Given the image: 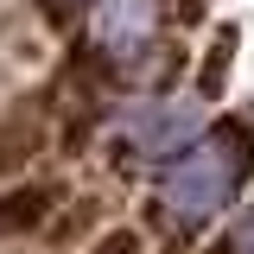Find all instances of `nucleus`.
I'll return each instance as SVG.
<instances>
[{"label":"nucleus","instance_id":"6e6552de","mask_svg":"<svg viewBox=\"0 0 254 254\" xmlns=\"http://www.w3.org/2000/svg\"><path fill=\"white\" fill-rule=\"evenodd\" d=\"M229 254H254V203L242 210V222L229 229Z\"/></svg>","mask_w":254,"mask_h":254},{"label":"nucleus","instance_id":"20e7f679","mask_svg":"<svg viewBox=\"0 0 254 254\" xmlns=\"http://www.w3.org/2000/svg\"><path fill=\"white\" fill-rule=\"evenodd\" d=\"M58 210V185H19L0 197V235H38Z\"/></svg>","mask_w":254,"mask_h":254},{"label":"nucleus","instance_id":"1a4fd4ad","mask_svg":"<svg viewBox=\"0 0 254 254\" xmlns=\"http://www.w3.org/2000/svg\"><path fill=\"white\" fill-rule=\"evenodd\" d=\"M58 6H76V0H58Z\"/></svg>","mask_w":254,"mask_h":254},{"label":"nucleus","instance_id":"f257e3e1","mask_svg":"<svg viewBox=\"0 0 254 254\" xmlns=\"http://www.w3.org/2000/svg\"><path fill=\"white\" fill-rule=\"evenodd\" d=\"M248 165H254V140H248V127H242V121L210 127L203 140H190L185 153L159 172V216H172L178 229L210 222L222 203L235 197V185L248 178Z\"/></svg>","mask_w":254,"mask_h":254},{"label":"nucleus","instance_id":"f03ea898","mask_svg":"<svg viewBox=\"0 0 254 254\" xmlns=\"http://www.w3.org/2000/svg\"><path fill=\"white\" fill-rule=\"evenodd\" d=\"M159 32V0H102L95 6V45L108 51L115 64L140 58Z\"/></svg>","mask_w":254,"mask_h":254},{"label":"nucleus","instance_id":"39448f33","mask_svg":"<svg viewBox=\"0 0 254 254\" xmlns=\"http://www.w3.org/2000/svg\"><path fill=\"white\" fill-rule=\"evenodd\" d=\"M229 58H235V26H222V32H216V45H210V58H203V76H197V89H203V95H216V89H222V70H229Z\"/></svg>","mask_w":254,"mask_h":254},{"label":"nucleus","instance_id":"423d86ee","mask_svg":"<svg viewBox=\"0 0 254 254\" xmlns=\"http://www.w3.org/2000/svg\"><path fill=\"white\" fill-rule=\"evenodd\" d=\"M26 153H32V133H26V127H0V178H6Z\"/></svg>","mask_w":254,"mask_h":254},{"label":"nucleus","instance_id":"0eeeda50","mask_svg":"<svg viewBox=\"0 0 254 254\" xmlns=\"http://www.w3.org/2000/svg\"><path fill=\"white\" fill-rule=\"evenodd\" d=\"M89 254H146V248H140V235H133V229H108Z\"/></svg>","mask_w":254,"mask_h":254},{"label":"nucleus","instance_id":"7ed1b4c3","mask_svg":"<svg viewBox=\"0 0 254 254\" xmlns=\"http://www.w3.org/2000/svg\"><path fill=\"white\" fill-rule=\"evenodd\" d=\"M203 127H197V108H185V102H159V108H133L121 121V140L133 146V153H178V146H190Z\"/></svg>","mask_w":254,"mask_h":254}]
</instances>
